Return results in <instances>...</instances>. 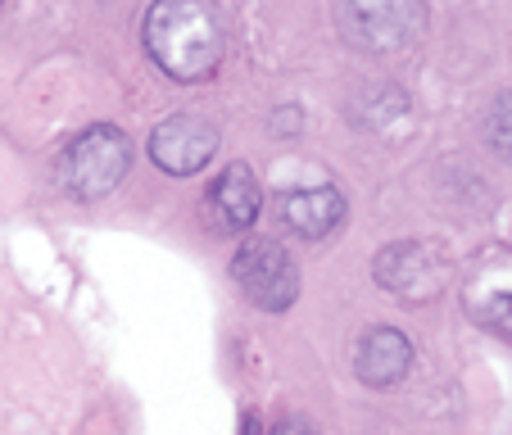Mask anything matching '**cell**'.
I'll list each match as a JSON object with an SVG mask.
<instances>
[{
  "mask_svg": "<svg viewBox=\"0 0 512 435\" xmlns=\"http://www.w3.org/2000/svg\"><path fill=\"white\" fill-rule=\"evenodd\" d=\"M145 50L177 82H204L227 50V23L213 0H155L145 14Z\"/></svg>",
  "mask_w": 512,
  "mask_h": 435,
  "instance_id": "6da1fadb",
  "label": "cell"
},
{
  "mask_svg": "<svg viewBox=\"0 0 512 435\" xmlns=\"http://www.w3.org/2000/svg\"><path fill=\"white\" fill-rule=\"evenodd\" d=\"M340 32L368 55L408 50L426 32L422 0H340Z\"/></svg>",
  "mask_w": 512,
  "mask_h": 435,
  "instance_id": "3957f363",
  "label": "cell"
},
{
  "mask_svg": "<svg viewBox=\"0 0 512 435\" xmlns=\"http://www.w3.org/2000/svg\"><path fill=\"white\" fill-rule=\"evenodd\" d=\"M232 277L245 290V300L268 313H286L295 304V295H300V272H295L290 254L268 236H254V241H245L236 250Z\"/></svg>",
  "mask_w": 512,
  "mask_h": 435,
  "instance_id": "277c9868",
  "label": "cell"
},
{
  "mask_svg": "<svg viewBox=\"0 0 512 435\" xmlns=\"http://www.w3.org/2000/svg\"><path fill=\"white\" fill-rule=\"evenodd\" d=\"M132 168V141L118 127H87L59 155V182L73 200H105Z\"/></svg>",
  "mask_w": 512,
  "mask_h": 435,
  "instance_id": "7a4b0ae2",
  "label": "cell"
},
{
  "mask_svg": "<svg viewBox=\"0 0 512 435\" xmlns=\"http://www.w3.org/2000/svg\"><path fill=\"white\" fill-rule=\"evenodd\" d=\"M245 435H259V422H254V417H245Z\"/></svg>",
  "mask_w": 512,
  "mask_h": 435,
  "instance_id": "4fadbf2b",
  "label": "cell"
},
{
  "mask_svg": "<svg viewBox=\"0 0 512 435\" xmlns=\"http://www.w3.org/2000/svg\"><path fill=\"white\" fill-rule=\"evenodd\" d=\"M277 213L300 241H322L345 223V195L336 186H304V191L281 195Z\"/></svg>",
  "mask_w": 512,
  "mask_h": 435,
  "instance_id": "9c48e42d",
  "label": "cell"
},
{
  "mask_svg": "<svg viewBox=\"0 0 512 435\" xmlns=\"http://www.w3.org/2000/svg\"><path fill=\"white\" fill-rule=\"evenodd\" d=\"M463 309L476 327L512 331V250L490 245L476 254L463 281Z\"/></svg>",
  "mask_w": 512,
  "mask_h": 435,
  "instance_id": "8992f818",
  "label": "cell"
},
{
  "mask_svg": "<svg viewBox=\"0 0 512 435\" xmlns=\"http://www.w3.org/2000/svg\"><path fill=\"white\" fill-rule=\"evenodd\" d=\"M218 150V127L200 114H173L150 132V159L173 177H191Z\"/></svg>",
  "mask_w": 512,
  "mask_h": 435,
  "instance_id": "52a82bcc",
  "label": "cell"
},
{
  "mask_svg": "<svg viewBox=\"0 0 512 435\" xmlns=\"http://www.w3.org/2000/svg\"><path fill=\"white\" fill-rule=\"evenodd\" d=\"M209 209H213V218H218L223 232H250L259 209H263V191H259V182H254L250 164L223 168V177H218L209 191Z\"/></svg>",
  "mask_w": 512,
  "mask_h": 435,
  "instance_id": "30bf717a",
  "label": "cell"
},
{
  "mask_svg": "<svg viewBox=\"0 0 512 435\" xmlns=\"http://www.w3.org/2000/svg\"><path fill=\"white\" fill-rule=\"evenodd\" d=\"M485 136H490V145L499 155L512 159V91H503V96L494 100L490 118H485Z\"/></svg>",
  "mask_w": 512,
  "mask_h": 435,
  "instance_id": "8fae6325",
  "label": "cell"
},
{
  "mask_svg": "<svg viewBox=\"0 0 512 435\" xmlns=\"http://www.w3.org/2000/svg\"><path fill=\"white\" fill-rule=\"evenodd\" d=\"M272 435H313V426L304 422V417H286V422H281Z\"/></svg>",
  "mask_w": 512,
  "mask_h": 435,
  "instance_id": "7c38bea8",
  "label": "cell"
},
{
  "mask_svg": "<svg viewBox=\"0 0 512 435\" xmlns=\"http://www.w3.org/2000/svg\"><path fill=\"white\" fill-rule=\"evenodd\" d=\"M413 368V345H408L404 331L395 327H372L368 336L358 340V358H354V372L363 386L372 390H390L408 377Z\"/></svg>",
  "mask_w": 512,
  "mask_h": 435,
  "instance_id": "ba28073f",
  "label": "cell"
},
{
  "mask_svg": "<svg viewBox=\"0 0 512 435\" xmlns=\"http://www.w3.org/2000/svg\"><path fill=\"white\" fill-rule=\"evenodd\" d=\"M377 281L408 304L435 300L449 281V259L426 241H399L377 254Z\"/></svg>",
  "mask_w": 512,
  "mask_h": 435,
  "instance_id": "5b68a950",
  "label": "cell"
}]
</instances>
